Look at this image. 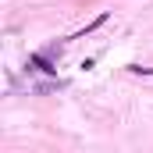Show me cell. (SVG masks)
Masks as SVG:
<instances>
[{"mask_svg":"<svg viewBox=\"0 0 153 153\" xmlns=\"http://www.w3.org/2000/svg\"><path fill=\"white\" fill-rule=\"evenodd\" d=\"M29 61H32V64H36L39 71H46V75H53V71H57V68H53V64H50V61H46V57H43V53H32V57H29Z\"/></svg>","mask_w":153,"mask_h":153,"instance_id":"1","label":"cell"}]
</instances>
